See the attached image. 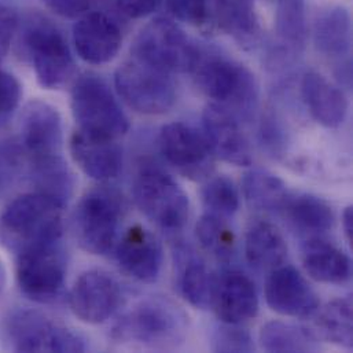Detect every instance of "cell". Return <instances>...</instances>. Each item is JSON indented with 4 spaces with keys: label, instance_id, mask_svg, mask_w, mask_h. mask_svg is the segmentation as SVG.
Returning a JSON list of instances; mask_svg holds the SVG:
<instances>
[{
    "label": "cell",
    "instance_id": "38",
    "mask_svg": "<svg viewBox=\"0 0 353 353\" xmlns=\"http://www.w3.org/2000/svg\"><path fill=\"white\" fill-rule=\"evenodd\" d=\"M44 3L57 15L76 18L90 8L92 0H44Z\"/></svg>",
    "mask_w": 353,
    "mask_h": 353
},
{
    "label": "cell",
    "instance_id": "8",
    "mask_svg": "<svg viewBox=\"0 0 353 353\" xmlns=\"http://www.w3.org/2000/svg\"><path fill=\"white\" fill-rule=\"evenodd\" d=\"M134 198L142 213L161 230L176 234L190 216V202L183 188L159 167L145 165L134 180Z\"/></svg>",
    "mask_w": 353,
    "mask_h": 353
},
{
    "label": "cell",
    "instance_id": "32",
    "mask_svg": "<svg viewBox=\"0 0 353 353\" xmlns=\"http://www.w3.org/2000/svg\"><path fill=\"white\" fill-rule=\"evenodd\" d=\"M276 33L289 50H303L307 39L304 0H279L276 11Z\"/></svg>",
    "mask_w": 353,
    "mask_h": 353
},
{
    "label": "cell",
    "instance_id": "11",
    "mask_svg": "<svg viewBox=\"0 0 353 353\" xmlns=\"http://www.w3.org/2000/svg\"><path fill=\"white\" fill-rule=\"evenodd\" d=\"M66 278V260L58 243L17 256V283L23 296L40 304L58 300Z\"/></svg>",
    "mask_w": 353,
    "mask_h": 353
},
{
    "label": "cell",
    "instance_id": "40",
    "mask_svg": "<svg viewBox=\"0 0 353 353\" xmlns=\"http://www.w3.org/2000/svg\"><path fill=\"white\" fill-rule=\"evenodd\" d=\"M343 225H344V232H345V236L350 242V245H352L353 242V209L352 206H348L345 210H344V214H343Z\"/></svg>",
    "mask_w": 353,
    "mask_h": 353
},
{
    "label": "cell",
    "instance_id": "13",
    "mask_svg": "<svg viewBox=\"0 0 353 353\" xmlns=\"http://www.w3.org/2000/svg\"><path fill=\"white\" fill-rule=\"evenodd\" d=\"M123 304V290L108 272L90 270L81 274L69 294V305L74 316L88 325L109 321Z\"/></svg>",
    "mask_w": 353,
    "mask_h": 353
},
{
    "label": "cell",
    "instance_id": "23",
    "mask_svg": "<svg viewBox=\"0 0 353 353\" xmlns=\"http://www.w3.org/2000/svg\"><path fill=\"white\" fill-rule=\"evenodd\" d=\"M245 256L252 268L274 271L286 261L288 245L281 231L272 223L257 219L248 228Z\"/></svg>",
    "mask_w": 353,
    "mask_h": 353
},
{
    "label": "cell",
    "instance_id": "22",
    "mask_svg": "<svg viewBox=\"0 0 353 353\" xmlns=\"http://www.w3.org/2000/svg\"><path fill=\"white\" fill-rule=\"evenodd\" d=\"M303 264L308 275L321 283L343 285L352 275L350 257L337 246L319 236L305 242L303 248Z\"/></svg>",
    "mask_w": 353,
    "mask_h": 353
},
{
    "label": "cell",
    "instance_id": "39",
    "mask_svg": "<svg viewBox=\"0 0 353 353\" xmlns=\"http://www.w3.org/2000/svg\"><path fill=\"white\" fill-rule=\"evenodd\" d=\"M116 3L130 18H143L156 11L160 0H116Z\"/></svg>",
    "mask_w": 353,
    "mask_h": 353
},
{
    "label": "cell",
    "instance_id": "28",
    "mask_svg": "<svg viewBox=\"0 0 353 353\" xmlns=\"http://www.w3.org/2000/svg\"><path fill=\"white\" fill-rule=\"evenodd\" d=\"M217 276L199 259L185 256L179 275V289L184 300L198 308H212Z\"/></svg>",
    "mask_w": 353,
    "mask_h": 353
},
{
    "label": "cell",
    "instance_id": "26",
    "mask_svg": "<svg viewBox=\"0 0 353 353\" xmlns=\"http://www.w3.org/2000/svg\"><path fill=\"white\" fill-rule=\"evenodd\" d=\"M261 348L267 352H316L321 350L315 334L301 326L272 321L260 332Z\"/></svg>",
    "mask_w": 353,
    "mask_h": 353
},
{
    "label": "cell",
    "instance_id": "16",
    "mask_svg": "<svg viewBox=\"0 0 353 353\" xmlns=\"http://www.w3.org/2000/svg\"><path fill=\"white\" fill-rule=\"evenodd\" d=\"M203 137L212 154L235 167H249L253 153L239 120L228 110L210 103L202 114Z\"/></svg>",
    "mask_w": 353,
    "mask_h": 353
},
{
    "label": "cell",
    "instance_id": "36",
    "mask_svg": "<svg viewBox=\"0 0 353 353\" xmlns=\"http://www.w3.org/2000/svg\"><path fill=\"white\" fill-rule=\"evenodd\" d=\"M22 87L18 79L0 69V121L7 120L19 106Z\"/></svg>",
    "mask_w": 353,
    "mask_h": 353
},
{
    "label": "cell",
    "instance_id": "18",
    "mask_svg": "<svg viewBox=\"0 0 353 353\" xmlns=\"http://www.w3.org/2000/svg\"><path fill=\"white\" fill-rule=\"evenodd\" d=\"M73 41L79 57L91 65L113 61L121 46L120 26L103 12H90L73 26Z\"/></svg>",
    "mask_w": 353,
    "mask_h": 353
},
{
    "label": "cell",
    "instance_id": "37",
    "mask_svg": "<svg viewBox=\"0 0 353 353\" xmlns=\"http://www.w3.org/2000/svg\"><path fill=\"white\" fill-rule=\"evenodd\" d=\"M18 26L17 12L4 4H0V62L7 55L14 33Z\"/></svg>",
    "mask_w": 353,
    "mask_h": 353
},
{
    "label": "cell",
    "instance_id": "1",
    "mask_svg": "<svg viewBox=\"0 0 353 353\" xmlns=\"http://www.w3.org/2000/svg\"><path fill=\"white\" fill-rule=\"evenodd\" d=\"M63 206L39 191L17 196L0 214V242L15 256L58 243L63 231Z\"/></svg>",
    "mask_w": 353,
    "mask_h": 353
},
{
    "label": "cell",
    "instance_id": "7",
    "mask_svg": "<svg viewBox=\"0 0 353 353\" xmlns=\"http://www.w3.org/2000/svg\"><path fill=\"white\" fill-rule=\"evenodd\" d=\"M8 348L15 352H84L85 339L30 310H15L8 314L3 325Z\"/></svg>",
    "mask_w": 353,
    "mask_h": 353
},
{
    "label": "cell",
    "instance_id": "17",
    "mask_svg": "<svg viewBox=\"0 0 353 353\" xmlns=\"http://www.w3.org/2000/svg\"><path fill=\"white\" fill-rule=\"evenodd\" d=\"M116 260L130 278L153 283L159 279L164 254L159 239L142 225L131 227L116 245Z\"/></svg>",
    "mask_w": 353,
    "mask_h": 353
},
{
    "label": "cell",
    "instance_id": "33",
    "mask_svg": "<svg viewBox=\"0 0 353 353\" xmlns=\"http://www.w3.org/2000/svg\"><path fill=\"white\" fill-rule=\"evenodd\" d=\"M202 202L206 213L227 220L239 209V194L231 179L213 177L202 190Z\"/></svg>",
    "mask_w": 353,
    "mask_h": 353
},
{
    "label": "cell",
    "instance_id": "27",
    "mask_svg": "<svg viewBox=\"0 0 353 353\" xmlns=\"http://www.w3.org/2000/svg\"><path fill=\"white\" fill-rule=\"evenodd\" d=\"M289 194L285 183L267 171H250L243 177V195L252 209L281 213Z\"/></svg>",
    "mask_w": 353,
    "mask_h": 353
},
{
    "label": "cell",
    "instance_id": "14",
    "mask_svg": "<svg viewBox=\"0 0 353 353\" xmlns=\"http://www.w3.org/2000/svg\"><path fill=\"white\" fill-rule=\"evenodd\" d=\"M161 154L179 172L191 179H203L212 171L213 154L203 134L195 128L171 123L161 128L159 137Z\"/></svg>",
    "mask_w": 353,
    "mask_h": 353
},
{
    "label": "cell",
    "instance_id": "5",
    "mask_svg": "<svg viewBox=\"0 0 353 353\" xmlns=\"http://www.w3.org/2000/svg\"><path fill=\"white\" fill-rule=\"evenodd\" d=\"M70 106L79 130L110 139L124 137L130 121L109 84L98 74L79 77L72 88Z\"/></svg>",
    "mask_w": 353,
    "mask_h": 353
},
{
    "label": "cell",
    "instance_id": "10",
    "mask_svg": "<svg viewBox=\"0 0 353 353\" xmlns=\"http://www.w3.org/2000/svg\"><path fill=\"white\" fill-rule=\"evenodd\" d=\"M199 48L168 18H156L137 36L132 55L171 74L192 72Z\"/></svg>",
    "mask_w": 353,
    "mask_h": 353
},
{
    "label": "cell",
    "instance_id": "6",
    "mask_svg": "<svg viewBox=\"0 0 353 353\" xmlns=\"http://www.w3.org/2000/svg\"><path fill=\"white\" fill-rule=\"evenodd\" d=\"M114 84L123 101L141 114H164L176 102L172 74L135 57L116 70Z\"/></svg>",
    "mask_w": 353,
    "mask_h": 353
},
{
    "label": "cell",
    "instance_id": "30",
    "mask_svg": "<svg viewBox=\"0 0 353 353\" xmlns=\"http://www.w3.org/2000/svg\"><path fill=\"white\" fill-rule=\"evenodd\" d=\"M318 329L329 343L352 350L353 308L351 299H339L325 307L318 319Z\"/></svg>",
    "mask_w": 353,
    "mask_h": 353
},
{
    "label": "cell",
    "instance_id": "24",
    "mask_svg": "<svg viewBox=\"0 0 353 353\" xmlns=\"http://www.w3.org/2000/svg\"><path fill=\"white\" fill-rule=\"evenodd\" d=\"M281 214L296 231L311 238L330 231L334 225L332 206L312 194H289Z\"/></svg>",
    "mask_w": 353,
    "mask_h": 353
},
{
    "label": "cell",
    "instance_id": "29",
    "mask_svg": "<svg viewBox=\"0 0 353 353\" xmlns=\"http://www.w3.org/2000/svg\"><path fill=\"white\" fill-rule=\"evenodd\" d=\"M216 22L217 29L250 43L257 33L254 0H216Z\"/></svg>",
    "mask_w": 353,
    "mask_h": 353
},
{
    "label": "cell",
    "instance_id": "19",
    "mask_svg": "<svg viewBox=\"0 0 353 353\" xmlns=\"http://www.w3.org/2000/svg\"><path fill=\"white\" fill-rule=\"evenodd\" d=\"M212 310L224 323L243 325L257 316L259 294L254 283L239 271L217 276Z\"/></svg>",
    "mask_w": 353,
    "mask_h": 353
},
{
    "label": "cell",
    "instance_id": "3",
    "mask_svg": "<svg viewBox=\"0 0 353 353\" xmlns=\"http://www.w3.org/2000/svg\"><path fill=\"white\" fill-rule=\"evenodd\" d=\"M184 311L170 299L150 297L131 308L113 327L119 343L168 350L180 345L188 330Z\"/></svg>",
    "mask_w": 353,
    "mask_h": 353
},
{
    "label": "cell",
    "instance_id": "15",
    "mask_svg": "<svg viewBox=\"0 0 353 353\" xmlns=\"http://www.w3.org/2000/svg\"><path fill=\"white\" fill-rule=\"evenodd\" d=\"M265 300L279 315L308 319L319 311V297L308 281L290 265L271 271L265 285Z\"/></svg>",
    "mask_w": 353,
    "mask_h": 353
},
{
    "label": "cell",
    "instance_id": "4",
    "mask_svg": "<svg viewBox=\"0 0 353 353\" xmlns=\"http://www.w3.org/2000/svg\"><path fill=\"white\" fill-rule=\"evenodd\" d=\"M124 209V199L116 188L101 185L87 191L72 219L80 248L97 256L112 252L119 242Z\"/></svg>",
    "mask_w": 353,
    "mask_h": 353
},
{
    "label": "cell",
    "instance_id": "20",
    "mask_svg": "<svg viewBox=\"0 0 353 353\" xmlns=\"http://www.w3.org/2000/svg\"><path fill=\"white\" fill-rule=\"evenodd\" d=\"M70 154L87 176L98 181L116 179L123 170V150L117 139L77 130L70 139Z\"/></svg>",
    "mask_w": 353,
    "mask_h": 353
},
{
    "label": "cell",
    "instance_id": "31",
    "mask_svg": "<svg viewBox=\"0 0 353 353\" xmlns=\"http://www.w3.org/2000/svg\"><path fill=\"white\" fill-rule=\"evenodd\" d=\"M196 238L202 249L221 263H228L235 253V235L227 220L205 213L196 223Z\"/></svg>",
    "mask_w": 353,
    "mask_h": 353
},
{
    "label": "cell",
    "instance_id": "9",
    "mask_svg": "<svg viewBox=\"0 0 353 353\" xmlns=\"http://www.w3.org/2000/svg\"><path fill=\"white\" fill-rule=\"evenodd\" d=\"M23 46L39 84L47 90L62 88L74 73V61L61 30L41 15L29 18Z\"/></svg>",
    "mask_w": 353,
    "mask_h": 353
},
{
    "label": "cell",
    "instance_id": "25",
    "mask_svg": "<svg viewBox=\"0 0 353 353\" xmlns=\"http://www.w3.org/2000/svg\"><path fill=\"white\" fill-rule=\"evenodd\" d=\"M315 44L318 50L341 63H350L352 46V21L347 10L337 7L323 12L315 23Z\"/></svg>",
    "mask_w": 353,
    "mask_h": 353
},
{
    "label": "cell",
    "instance_id": "21",
    "mask_svg": "<svg viewBox=\"0 0 353 353\" xmlns=\"http://www.w3.org/2000/svg\"><path fill=\"white\" fill-rule=\"evenodd\" d=\"M304 102L316 123L339 128L347 117L348 102L344 92L318 72H308L301 81Z\"/></svg>",
    "mask_w": 353,
    "mask_h": 353
},
{
    "label": "cell",
    "instance_id": "34",
    "mask_svg": "<svg viewBox=\"0 0 353 353\" xmlns=\"http://www.w3.org/2000/svg\"><path fill=\"white\" fill-rule=\"evenodd\" d=\"M177 19L206 32L217 29L216 0H167Z\"/></svg>",
    "mask_w": 353,
    "mask_h": 353
},
{
    "label": "cell",
    "instance_id": "41",
    "mask_svg": "<svg viewBox=\"0 0 353 353\" xmlns=\"http://www.w3.org/2000/svg\"><path fill=\"white\" fill-rule=\"evenodd\" d=\"M6 281H7V276H6V268L0 260V297L6 289Z\"/></svg>",
    "mask_w": 353,
    "mask_h": 353
},
{
    "label": "cell",
    "instance_id": "12",
    "mask_svg": "<svg viewBox=\"0 0 353 353\" xmlns=\"http://www.w3.org/2000/svg\"><path fill=\"white\" fill-rule=\"evenodd\" d=\"M19 141L30 164L62 157L63 125L59 112L43 101L29 102L22 110Z\"/></svg>",
    "mask_w": 353,
    "mask_h": 353
},
{
    "label": "cell",
    "instance_id": "35",
    "mask_svg": "<svg viewBox=\"0 0 353 353\" xmlns=\"http://www.w3.org/2000/svg\"><path fill=\"white\" fill-rule=\"evenodd\" d=\"M210 350L223 353L252 352L254 351V343L242 325L221 322L210 334Z\"/></svg>",
    "mask_w": 353,
    "mask_h": 353
},
{
    "label": "cell",
    "instance_id": "2",
    "mask_svg": "<svg viewBox=\"0 0 353 353\" xmlns=\"http://www.w3.org/2000/svg\"><path fill=\"white\" fill-rule=\"evenodd\" d=\"M192 73L199 90L212 103L231 112L238 120L253 116L259 102V85L246 66L217 54L199 52Z\"/></svg>",
    "mask_w": 353,
    "mask_h": 353
}]
</instances>
